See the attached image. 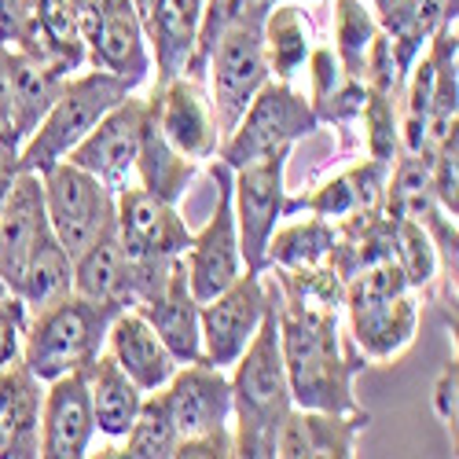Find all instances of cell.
Masks as SVG:
<instances>
[{
  "mask_svg": "<svg viewBox=\"0 0 459 459\" xmlns=\"http://www.w3.org/2000/svg\"><path fill=\"white\" fill-rule=\"evenodd\" d=\"M269 280V276H264ZM273 290V309L280 327V350L287 368V386L294 408H320V411H360L357 401V375L368 368L360 350L342 331V313L331 309H298L283 305Z\"/></svg>",
  "mask_w": 459,
  "mask_h": 459,
  "instance_id": "1",
  "label": "cell"
},
{
  "mask_svg": "<svg viewBox=\"0 0 459 459\" xmlns=\"http://www.w3.org/2000/svg\"><path fill=\"white\" fill-rule=\"evenodd\" d=\"M269 298H273V290H269ZM228 382H232V448H236V455L273 459L280 427L294 408L273 301H269V313H264L257 334L243 350V357L228 368Z\"/></svg>",
  "mask_w": 459,
  "mask_h": 459,
  "instance_id": "2",
  "label": "cell"
},
{
  "mask_svg": "<svg viewBox=\"0 0 459 459\" xmlns=\"http://www.w3.org/2000/svg\"><path fill=\"white\" fill-rule=\"evenodd\" d=\"M342 313L350 324V342L368 364H394L419 331L423 294H415L394 257L357 269L346 280Z\"/></svg>",
  "mask_w": 459,
  "mask_h": 459,
  "instance_id": "3",
  "label": "cell"
},
{
  "mask_svg": "<svg viewBox=\"0 0 459 459\" xmlns=\"http://www.w3.org/2000/svg\"><path fill=\"white\" fill-rule=\"evenodd\" d=\"M133 92H136V85L129 78L110 74V70H100V66L74 70L70 78L63 82L56 103L41 118V126H37L30 133V140L19 147V159H15L19 169L45 173L48 166L63 162L70 151L100 126L103 114L114 110Z\"/></svg>",
  "mask_w": 459,
  "mask_h": 459,
  "instance_id": "4",
  "label": "cell"
},
{
  "mask_svg": "<svg viewBox=\"0 0 459 459\" xmlns=\"http://www.w3.org/2000/svg\"><path fill=\"white\" fill-rule=\"evenodd\" d=\"M114 316L118 313L107 309V305H96L70 290L59 301L45 305V309H33L26 316L19 360L41 382L89 368L103 353L107 327Z\"/></svg>",
  "mask_w": 459,
  "mask_h": 459,
  "instance_id": "5",
  "label": "cell"
},
{
  "mask_svg": "<svg viewBox=\"0 0 459 459\" xmlns=\"http://www.w3.org/2000/svg\"><path fill=\"white\" fill-rule=\"evenodd\" d=\"M313 133H320V118H316L309 96L298 92L294 82L269 78L257 89V96L247 103L232 133L221 140L217 159L228 169H239L247 162L273 155V151H287Z\"/></svg>",
  "mask_w": 459,
  "mask_h": 459,
  "instance_id": "6",
  "label": "cell"
},
{
  "mask_svg": "<svg viewBox=\"0 0 459 459\" xmlns=\"http://www.w3.org/2000/svg\"><path fill=\"white\" fill-rule=\"evenodd\" d=\"M269 12L264 0L250 4L232 26H228L217 45L206 56V92L213 103V118L221 129V140L232 133V126L239 122V114L247 110V103L257 96V89L273 78L269 63H264V45H261V19Z\"/></svg>",
  "mask_w": 459,
  "mask_h": 459,
  "instance_id": "7",
  "label": "cell"
},
{
  "mask_svg": "<svg viewBox=\"0 0 459 459\" xmlns=\"http://www.w3.org/2000/svg\"><path fill=\"white\" fill-rule=\"evenodd\" d=\"M41 187L48 228L70 257L85 254L107 228H114V191L70 159L48 166L41 173Z\"/></svg>",
  "mask_w": 459,
  "mask_h": 459,
  "instance_id": "8",
  "label": "cell"
},
{
  "mask_svg": "<svg viewBox=\"0 0 459 459\" xmlns=\"http://www.w3.org/2000/svg\"><path fill=\"white\" fill-rule=\"evenodd\" d=\"M287 162H290V147L273 151V155H264L257 162H247V166L232 169V213H236L243 264L250 273H264L269 239L283 221Z\"/></svg>",
  "mask_w": 459,
  "mask_h": 459,
  "instance_id": "9",
  "label": "cell"
},
{
  "mask_svg": "<svg viewBox=\"0 0 459 459\" xmlns=\"http://www.w3.org/2000/svg\"><path fill=\"white\" fill-rule=\"evenodd\" d=\"M269 280L243 269L221 294L199 305V357L213 368H232L269 313Z\"/></svg>",
  "mask_w": 459,
  "mask_h": 459,
  "instance_id": "10",
  "label": "cell"
},
{
  "mask_svg": "<svg viewBox=\"0 0 459 459\" xmlns=\"http://www.w3.org/2000/svg\"><path fill=\"white\" fill-rule=\"evenodd\" d=\"M210 162L217 177V206L199 232H191V243L184 250L187 287L199 298V305L221 294L247 269L239 250V232H236V213H232V169L221 159H210Z\"/></svg>",
  "mask_w": 459,
  "mask_h": 459,
  "instance_id": "11",
  "label": "cell"
},
{
  "mask_svg": "<svg viewBox=\"0 0 459 459\" xmlns=\"http://www.w3.org/2000/svg\"><path fill=\"white\" fill-rule=\"evenodd\" d=\"M147 103H151V110H155L159 129L166 133V140L180 151V155H187L199 166L217 159L221 129H217V118H213V103H210L206 82L191 78V74H177V78L151 89Z\"/></svg>",
  "mask_w": 459,
  "mask_h": 459,
  "instance_id": "12",
  "label": "cell"
},
{
  "mask_svg": "<svg viewBox=\"0 0 459 459\" xmlns=\"http://www.w3.org/2000/svg\"><path fill=\"white\" fill-rule=\"evenodd\" d=\"M114 232L133 257L143 261L180 257L191 243V228L180 217L177 203L151 195L140 184H129L114 195Z\"/></svg>",
  "mask_w": 459,
  "mask_h": 459,
  "instance_id": "13",
  "label": "cell"
},
{
  "mask_svg": "<svg viewBox=\"0 0 459 459\" xmlns=\"http://www.w3.org/2000/svg\"><path fill=\"white\" fill-rule=\"evenodd\" d=\"M147 96H126L114 110H107L100 126L70 151V162L89 169L100 184H107L114 195L133 184L136 169V147H140V126H143Z\"/></svg>",
  "mask_w": 459,
  "mask_h": 459,
  "instance_id": "14",
  "label": "cell"
},
{
  "mask_svg": "<svg viewBox=\"0 0 459 459\" xmlns=\"http://www.w3.org/2000/svg\"><path fill=\"white\" fill-rule=\"evenodd\" d=\"M159 394L180 437L232 430V382H228L224 368H213L203 357L187 360L173 371V378Z\"/></svg>",
  "mask_w": 459,
  "mask_h": 459,
  "instance_id": "15",
  "label": "cell"
},
{
  "mask_svg": "<svg viewBox=\"0 0 459 459\" xmlns=\"http://www.w3.org/2000/svg\"><path fill=\"white\" fill-rule=\"evenodd\" d=\"M96 441L89 368L45 382L41 397V459H85Z\"/></svg>",
  "mask_w": 459,
  "mask_h": 459,
  "instance_id": "16",
  "label": "cell"
},
{
  "mask_svg": "<svg viewBox=\"0 0 459 459\" xmlns=\"http://www.w3.org/2000/svg\"><path fill=\"white\" fill-rule=\"evenodd\" d=\"M85 37V63L110 70L118 78H129L136 89L151 78V48L143 22L133 8V0H110V4L82 30Z\"/></svg>",
  "mask_w": 459,
  "mask_h": 459,
  "instance_id": "17",
  "label": "cell"
},
{
  "mask_svg": "<svg viewBox=\"0 0 459 459\" xmlns=\"http://www.w3.org/2000/svg\"><path fill=\"white\" fill-rule=\"evenodd\" d=\"M390 169H394V162L364 155L342 173L316 184L313 191H305V195H287L283 217L316 213V217H327V221H342V217L360 213V210H382L386 206Z\"/></svg>",
  "mask_w": 459,
  "mask_h": 459,
  "instance_id": "18",
  "label": "cell"
},
{
  "mask_svg": "<svg viewBox=\"0 0 459 459\" xmlns=\"http://www.w3.org/2000/svg\"><path fill=\"white\" fill-rule=\"evenodd\" d=\"M368 423L371 415L364 408L360 411L290 408L276 437V455L280 459H353Z\"/></svg>",
  "mask_w": 459,
  "mask_h": 459,
  "instance_id": "19",
  "label": "cell"
},
{
  "mask_svg": "<svg viewBox=\"0 0 459 459\" xmlns=\"http://www.w3.org/2000/svg\"><path fill=\"white\" fill-rule=\"evenodd\" d=\"M45 232H48V213H45L41 173L19 169L4 199V210H0V280L12 290L19 287L26 261Z\"/></svg>",
  "mask_w": 459,
  "mask_h": 459,
  "instance_id": "20",
  "label": "cell"
},
{
  "mask_svg": "<svg viewBox=\"0 0 459 459\" xmlns=\"http://www.w3.org/2000/svg\"><path fill=\"white\" fill-rule=\"evenodd\" d=\"M103 350L118 360V368L136 382L143 394L162 390L173 378V371L180 368L177 357L166 350V342L159 338V331L143 320V313L136 309H122L107 327V342Z\"/></svg>",
  "mask_w": 459,
  "mask_h": 459,
  "instance_id": "21",
  "label": "cell"
},
{
  "mask_svg": "<svg viewBox=\"0 0 459 459\" xmlns=\"http://www.w3.org/2000/svg\"><path fill=\"white\" fill-rule=\"evenodd\" d=\"M41 386L22 360L0 368V459L41 455Z\"/></svg>",
  "mask_w": 459,
  "mask_h": 459,
  "instance_id": "22",
  "label": "cell"
},
{
  "mask_svg": "<svg viewBox=\"0 0 459 459\" xmlns=\"http://www.w3.org/2000/svg\"><path fill=\"white\" fill-rule=\"evenodd\" d=\"M136 313H143V320L159 331V338L177 357V364L199 360V298L187 287L184 254L173 261L166 287L143 305H136Z\"/></svg>",
  "mask_w": 459,
  "mask_h": 459,
  "instance_id": "23",
  "label": "cell"
},
{
  "mask_svg": "<svg viewBox=\"0 0 459 459\" xmlns=\"http://www.w3.org/2000/svg\"><path fill=\"white\" fill-rule=\"evenodd\" d=\"M199 162H191L187 155L166 140V133L155 122V110H143V126H140V147H136V169H133V184H140L151 195H159L166 203H180L187 184L195 180Z\"/></svg>",
  "mask_w": 459,
  "mask_h": 459,
  "instance_id": "24",
  "label": "cell"
},
{
  "mask_svg": "<svg viewBox=\"0 0 459 459\" xmlns=\"http://www.w3.org/2000/svg\"><path fill=\"white\" fill-rule=\"evenodd\" d=\"M70 74L56 70L52 63L37 59L30 52L8 48V82H12V129L19 147L30 140V133L41 126V118L48 114V107L56 103L63 82Z\"/></svg>",
  "mask_w": 459,
  "mask_h": 459,
  "instance_id": "25",
  "label": "cell"
},
{
  "mask_svg": "<svg viewBox=\"0 0 459 459\" xmlns=\"http://www.w3.org/2000/svg\"><path fill=\"white\" fill-rule=\"evenodd\" d=\"M199 15L203 0H155V12L147 15L143 33L151 48V66L159 70V85L184 74L199 33Z\"/></svg>",
  "mask_w": 459,
  "mask_h": 459,
  "instance_id": "26",
  "label": "cell"
},
{
  "mask_svg": "<svg viewBox=\"0 0 459 459\" xmlns=\"http://www.w3.org/2000/svg\"><path fill=\"white\" fill-rule=\"evenodd\" d=\"M261 45H264V63H269L273 78L294 82L316 45L313 22L305 15L301 0H276V4H269V12L261 19Z\"/></svg>",
  "mask_w": 459,
  "mask_h": 459,
  "instance_id": "27",
  "label": "cell"
},
{
  "mask_svg": "<svg viewBox=\"0 0 459 459\" xmlns=\"http://www.w3.org/2000/svg\"><path fill=\"white\" fill-rule=\"evenodd\" d=\"M89 397L96 415V434H103L107 441H122L143 404V390L107 350L89 364Z\"/></svg>",
  "mask_w": 459,
  "mask_h": 459,
  "instance_id": "28",
  "label": "cell"
},
{
  "mask_svg": "<svg viewBox=\"0 0 459 459\" xmlns=\"http://www.w3.org/2000/svg\"><path fill=\"white\" fill-rule=\"evenodd\" d=\"M334 243H338L334 221L305 213V221H294L273 232L264 269H313V264H327Z\"/></svg>",
  "mask_w": 459,
  "mask_h": 459,
  "instance_id": "29",
  "label": "cell"
},
{
  "mask_svg": "<svg viewBox=\"0 0 459 459\" xmlns=\"http://www.w3.org/2000/svg\"><path fill=\"white\" fill-rule=\"evenodd\" d=\"M74 290V257L59 247V239L52 236V228L41 236V243L33 247L26 269L19 276L15 298L26 305V313L45 309V305L59 301L63 294Z\"/></svg>",
  "mask_w": 459,
  "mask_h": 459,
  "instance_id": "30",
  "label": "cell"
},
{
  "mask_svg": "<svg viewBox=\"0 0 459 459\" xmlns=\"http://www.w3.org/2000/svg\"><path fill=\"white\" fill-rule=\"evenodd\" d=\"M177 427H173V415L162 401V394H143V404L133 419V427L126 430L122 445H110L107 452L96 455H118V459H173L177 452Z\"/></svg>",
  "mask_w": 459,
  "mask_h": 459,
  "instance_id": "31",
  "label": "cell"
},
{
  "mask_svg": "<svg viewBox=\"0 0 459 459\" xmlns=\"http://www.w3.org/2000/svg\"><path fill=\"white\" fill-rule=\"evenodd\" d=\"M331 30H334V56L342 63V70L350 78H360L364 74V59L368 48L378 37V15L368 0H334V12H331Z\"/></svg>",
  "mask_w": 459,
  "mask_h": 459,
  "instance_id": "32",
  "label": "cell"
},
{
  "mask_svg": "<svg viewBox=\"0 0 459 459\" xmlns=\"http://www.w3.org/2000/svg\"><path fill=\"white\" fill-rule=\"evenodd\" d=\"M364 155L397 162L401 155V92L397 89H371L364 85V107L357 118Z\"/></svg>",
  "mask_w": 459,
  "mask_h": 459,
  "instance_id": "33",
  "label": "cell"
},
{
  "mask_svg": "<svg viewBox=\"0 0 459 459\" xmlns=\"http://www.w3.org/2000/svg\"><path fill=\"white\" fill-rule=\"evenodd\" d=\"M37 33V0H0V45L33 52Z\"/></svg>",
  "mask_w": 459,
  "mask_h": 459,
  "instance_id": "34",
  "label": "cell"
},
{
  "mask_svg": "<svg viewBox=\"0 0 459 459\" xmlns=\"http://www.w3.org/2000/svg\"><path fill=\"white\" fill-rule=\"evenodd\" d=\"M430 187H434L437 203L452 217H459V133L448 136L434 151V159H430Z\"/></svg>",
  "mask_w": 459,
  "mask_h": 459,
  "instance_id": "35",
  "label": "cell"
},
{
  "mask_svg": "<svg viewBox=\"0 0 459 459\" xmlns=\"http://www.w3.org/2000/svg\"><path fill=\"white\" fill-rule=\"evenodd\" d=\"M26 305L15 290H0V368H8L22 353V331H26Z\"/></svg>",
  "mask_w": 459,
  "mask_h": 459,
  "instance_id": "36",
  "label": "cell"
},
{
  "mask_svg": "<svg viewBox=\"0 0 459 459\" xmlns=\"http://www.w3.org/2000/svg\"><path fill=\"white\" fill-rule=\"evenodd\" d=\"M236 455L232 448V430H213V434H191L177 441L173 459H228Z\"/></svg>",
  "mask_w": 459,
  "mask_h": 459,
  "instance_id": "37",
  "label": "cell"
},
{
  "mask_svg": "<svg viewBox=\"0 0 459 459\" xmlns=\"http://www.w3.org/2000/svg\"><path fill=\"white\" fill-rule=\"evenodd\" d=\"M459 364L452 360L445 371H441V378H437V386H434V411H437V419L441 423L455 434V419H459Z\"/></svg>",
  "mask_w": 459,
  "mask_h": 459,
  "instance_id": "38",
  "label": "cell"
},
{
  "mask_svg": "<svg viewBox=\"0 0 459 459\" xmlns=\"http://www.w3.org/2000/svg\"><path fill=\"white\" fill-rule=\"evenodd\" d=\"M15 173H19L15 155H0V210H4V199H8V191H12Z\"/></svg>",
  "mask_w": 459,
  "mask_h": 459,
  "instance_id": "39",
  "label": "cell"
},
{
  "mask_svg": "<svg viewBox=\"0 0 459 459\" xmlns=\"http://www.w3.org/2000/svg\"><path fill=\"white\" fill-rule=\"evenodd\" d=\"M74 4H78V15H82V30H85V26H89V22H92V19H96V15H100V12L110 4V0H74Z\"/></svg>",
  "mask_w": 459,
  "mask_h": 459,
  "instance_id": "40",
  "label": "cell"
},
{
  "mask_svg": "<svg viewBox=\"0 0 459 459\" xmlns=\"http://www.w3.org/2000/svg\"><path fill=\"white\" fill-rule=\"evenodd\" d=\"M0 290H12V287H8V283H4V280H0Z\"/></svg>",
  "mask_w": 459,
  "mask_h": 459,
  "instance_id": "41",
  "label": "cell"
},
{
  "mask_svg": "<svg viewBox=\"0 0 459 459\" xmlns=\"http://www.w3.org/2000/svg\"><path fill=\"white\" fill-rule=\"evenodd\" d=\"M368 4H371V8H375V4H378V0H368Z\"/></svg>",
  "mask_w": 459,
  "mask_h": 459,
  "instance_id": "42",
  "label": "cell"
}]
</instances>
